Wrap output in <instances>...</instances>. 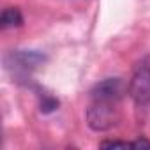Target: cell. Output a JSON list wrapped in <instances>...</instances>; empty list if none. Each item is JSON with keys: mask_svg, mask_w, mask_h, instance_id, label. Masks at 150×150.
Wrapping results in <instances>:
<instances>
[{"mask_svg": "<svg viewBox=\"0 0 150 150\" xmlns=\"http://www.w3.org/2000/svg\"><path fill=\"white\" fill-rule=\"evenodd\" d=\"M120 120V101L92 99L87 110V122L94 131H106Z\"/></svg>", "mask_w": 150, "mask_h": 150, "instance_id": "1", "label": "cell"}, {"mask_svg": "<svg viewBox=\"0 0 150 150\" xmlns=\"http://www.w3.org/2000/svg\"><path fill=\"white\" fill-rule=\"evenodd\" d=\"M46 60V57L39 51H34V50H21V51H13L7 55L6 58V67L13 72V76H18V78H30V74L39 67L42 65Z\"/></svg>", "mask_w": 150, "mask_h": 150, "instance_id": "2", "label": "cell"}, {"mask_svg": "<svg viewBox=\"0 0 150 150\" xmlns=\"http://www.w3.org/2000/svg\"><path fill=\"white\" fill-rule=\"evenodd\" d=\"M129 94L138 106L150 104V57H145L136 65L129 81Z\"/></svg>", "mask_w": 150, "mask_h": 150, "instance_id": "3", "label": "cell"}, {"mask_svg": "<svg viewBox=\"0 0 150 150\" xmlns=\"http://www.w3.org/2000/svg\"><path fill=\"white\" fill-rule=\"evenodd\" d=\"M124 94H125V85L120 78H106L90 90V99L122 101Z\"/></svg>", "mask_w": 150, "mask_h": 150, "instance_id": "4", "label": "cell"}, {"mask_svg": "<svg viewBox=\"0 0 150 150\" xmlns=\"http://www.w3.org/2000/svg\"><path fill=\"white\" fill-rule=\"evenodd\" d=\"M0 25L2 28H11V27H20L23 25V16L20 13V9L16 7H7L2 13V18H0Z\"/></svg>", "mask_w": 150, "mask_h": 150, "instance_id": "5", "label": "cell"}, {"mask_svg": "<svg viewBox=\"0 0 150 150\" xmlns=\"http://www.w3.org/2000/svg\"><path fill=\"white\" fill-rule=\"evenodd\" d=\"M58 99L50 96V94H42L41 96V111L42 113H51L55 110H58Z\"/></svg>", "mask_w": 150, "mask_h": 150, "instance_id": "6", "label": "cell"}, {"mask_svg": "<svg viewBox=\"0 0 150 150\" xmlns=\"http://www.w3.org/2000/svg\"><path fill=\"white\" fill-rule=\"evenodd\" d=\"M101 146H131V143H127V141H104V143H101Z\"/></svg>", "mask_w": 150, "mask_h": 150, "instance_id": "7", "label": "cell"}]
</instances>
